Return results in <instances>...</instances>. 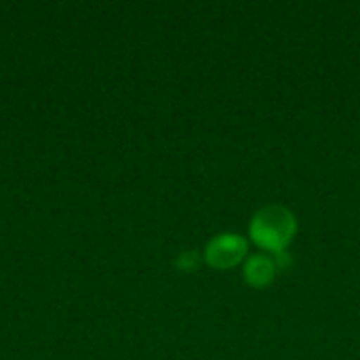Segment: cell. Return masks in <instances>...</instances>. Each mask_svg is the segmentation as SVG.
<instances>
[{"label":"cell","instance_id":"277c9868","mask_svg":"<svg viewBox=\"0 0 360 360\" xmlns=\"http://www.w3.org/2000/svg\"><path fill=\"white\" fill-rule=\"evenodd\" d=\"M198 255H196V251H186V253H181L179 255V259H177V266L181 268V270H186V272H190V270H196L198 268Z\"/></svg>","mask_w":360,"mask_h":360},{"label":"cell","instance_id":"6da1fadb","mask_svg":"<svg viewBox=\"0 0 360 360\" xmlns=\"http://www.w3.org/2000/svg\"><path fill=\"white\" fill-rule=\"evenodd\" d=\"M295 230H297V219L293 211L281 205H270V207L259 209L253 215L251 226H249L251 238L259 247L272 253L285 251V247L295 236Z\"/></svg>","mask_w":360,"mask_h":360},{"label":"cell","instance_id":"7a4b0ae2","mask_svg":"<svg viewBox=\"0 0 360 360\" xmlns=\"http://www.w3.org/2000/svg\"><path fill=\"white\" fill-rule=\"evenodd\" d=\"M247 253V243L243 236L234 234V232H224V234H217L213 236L209 243H207V249H205V259L211 268L215 270H226V268H232L236 266L238 262H243Z\"/></svg>","mask_w":360,"mask_h":360},{"label":"cell","instance_id":"3957f363","mask_svg":"<svg viewBox=\"0 0 360 360\" xmlns=\"http://www.w3.org/2000/svg\"><path fill=\"white\" fill-rule=\"evenodd\" d=\"M276 276V264L268 255H251L245 264V278L251 287L264 289Z\"/></svg>","mask_w":360,"mask_h":360}]
</instances>
